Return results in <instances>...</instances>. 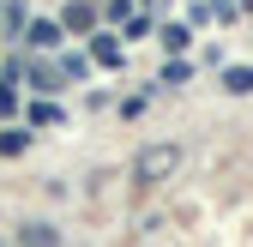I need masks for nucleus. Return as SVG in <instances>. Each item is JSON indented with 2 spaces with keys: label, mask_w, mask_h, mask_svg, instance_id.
I'll list each match as a JSON object with an SVG mask.
<instances>
[{
  "label": "nucleus",
  "mask_w": 253,
  "mask_h": 247,
  "mask_svg": "<svg viewBox=\"0 0 253 247\" xmlns=\"http://www.w3.org/2000/svg\"><path fill=\"white\" fill-rule=\"evenodd\" d=\"M175 169H181V151H175V145H145V151H139V163H133L139 181H169Z\"/></svg>",
  "instance_id": "f257e3e1"
},
{
  "label": "nucleus",
  "mask_w": 253,
  "mask_h": 247,
  "mask_svg": "<svg viewBox=\"0 0 253 247\" xmlns=\"http://www.w3.org/2000/svg\"><path fill=\"white\" fill-rule=\"evenodd\" d=\"M54 42H60V24H48V18L30 24V48H54Z\"/></svg>",
  "instance_id": "f03ea898"
},
{
  "label": "nucleus",
  "mask_w": 253,
  "mask_h": 247,
  "mask_svg": "<svg viewBox=\"0 0 253 247\" xmlns=\"http://www.w3.org/2000/svg\"><path fill=\"white\" fill-rule=\"evenodd\" d=\"M90 60H97V67H121V42H115V37H97Z\"/></svg>",
  "instance_id": "7ed1b4c3"
},
{
  "label": "nucleus",
  "mask_w": 253,
  "mask_h": 247,
  "mask_svg": "<svg viewBox=\"0 0 253 247\" xmlns=\"http://www.w3.org/2000/svg\"><path fill=\"white\" fill-rule=\"evenodd\" d=\"M223 90L247 97V90H253V67H229V73H223Z\"/></svg>",
  "instance_id": "20e7f679"
},
{
  "label": "nucleus",
  "mask_w": 253,
  "mask_h": 247,
  "mask_svg": "<svg viewBox=\"0 0 253 247\" xmlns=\"http://www.w3.org/2000/svg\"><path fill=\"white\" fill-rule=\"evenodd\" d=\"M163 42H169V48L181 54V48H187V24H169V30H163Z\"/></svg>",
  "instance_id": "39448f33"
},
{
  "label": "nucleus",
  "mask_w": 253,
  "mask_h": 247,
  "mask_svg": "<svg viewBox=\"0 0 253 247\" xmlns=\"http://www.w3.org/2000/svg\"><path fill=\"white\" fill-rule=\"evenodd\" d=\"M18 109V97H12V79H0V115H12Z\"/></svg>",
  "instance_id": "423d86ee"
}]
</instances>
